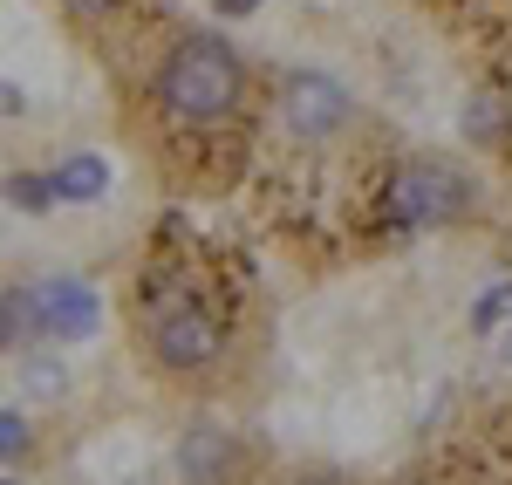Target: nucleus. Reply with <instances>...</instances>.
Wrapping results in <instances>:
<instances>
[{
	"label": "nucleus",
	"mask_w": 512,
	"mask_h": 485,
	"mask_svg": "<svg viewBox=\"0 0 512 485\" xmlns=\"http://www.w3.org/2000/svg\"><path fill=\"white\" fill-rule=\"evenodd\" d=\"M239 55L226 48L219 35H185L171 55H164L158 69V103L171 123H192V130H205V123L233 117L239 103Z\"/></svg>",
	"instance_id": "1"
},
{
	"label": "nucleus",
	"mask_w": 512,
	"mask_h": 485,
	"mask_svg": "<svg viewBox=\"0 0 512 485\" xmlns=\"http://www.w3.org/2000/svg\"><path fill=\"white\" fill-rule=\"evenodd\" d=\"M472 199V185L451 171V164L437 158H410L403 171L390 178V192H383V212H390L396 226H410V233H424V226H451L458 212Z\"/></svg>",
	"instance_id": "2"
},
{
	"label": "nucleus",
	"mask_w": 512,
	"mask_h": 485,
	"mask_svg": "<svg viewBox=\"0 0 512 485\" xmlns=\"http://www.w3.org/2000/svg\"><path fill=\"white\" fill-rule=\"evenodd\" d=\"M219 349H226V328H219L212 308H198V301H178V308H164L158 322H151V356L164 369H178V376L219 363Z\"/></svg>",
	"instance_id": "3"
},
{
	"label": "nucleus",
	"mask_w": 512,
	"mask_h": 485,
	"mask_svg": "<svg viewBox=\"0 0 512 485\" xmlns=\"http://www.w3.org/2000/svg\"><path fill=\"white\" fill-rule=\"evenodd\" d=\"M280 123H287L301 144H321V137H335V130L349 123V89L335 76L301 69V76L280 82Z\"/></svg>",
	"instance_id": "4"
},
{
	"label": "nucleus",
	"mask_w": 512,
	"mask_h": 485,
	"mask_svg": "<svg viewBox=\"0 0 512 485\" xmlns=\"http://www.w3.org/2000/svg\"><path fill=\"white\" fill-rule=\"evenodd\" d=\"M41 308V328L55 335V342H89L96 322H103V301H96V287L89 281H69V274H55V281L28 287Z\"/></svg>",
	"instance_id": "5"
},
{
	"label": "nucleus",
	"mask_w": 512,
	"mask_h": 485,
	"mask_svg": "<svg viewBox=\"0 0 512 485\" xmlns=\"http://www.w3.org/2000/svg\"><path fill=\"white\" fill-rule=\"evenodd\" d=\"M233 472H239V438L226 424L205 417L178 438V479L185 485H233Z\"/></svg>",
	"instance_id": "6"
},
{
	"label": "nucleus",
	"mask_w": 512,
	"mask_h": 485,
	"mask_svg": "<svg viewBox=\"0 0 512 485\" xmlns=\"http://www.w3.org/2000/svg\"><path fill=\"white\" fill-rule=\"evenodd\" d=\"M55 192L62 199H103L110 192V164L96 158V151H76V158L55 171Z\"/></svg>",
	"instance_id": "7"
},
{
	"label": "nucleus",
	"mask_w": 512,
	"mask_h": 485,
	"mask_svg": "<svg viewBox=\"0 0 512 485\" xmlns=\"http://www.w3.org/2000/svg\"><path fill=\"white\" fill-rule=\"evenodd\" d=\"M0 315H7V349H21V335H35L41 328V308H35V294H21V287H7V301H0Z\"/></svg>",
	"instance_id": "8"
},
{
	"label": "nucleus",
	"mask_w": 512,
	"mask_h": 485,
	"mask_svg": "<svg viewBox=\"0 0 512 485\" xmlns=\"http://www.w3.org/2000/svg\"><path fill=\"white\" fill-rule=\"evenodd\" d=\"M7 199L21 205V212H48L62 192H55V178H7Z\"/></svg>",
	"instance_id": "9"
},
{
	"label": "nucleus",
	"mask_w": 512,
	"mask_h": 485,
	"mask_svg": "<svg viewBox=\"0 0 512 485\" xmlns=\"http://www.w3.org/2000/svg\"><path fill=\"white\" fill-rule=\"evenodd\" d=\"M28 445H35V438H28V417H21V410H0V458H7V465H21Z\"/></svg>",
	"instance_id": "10"
},
{
	"label": "nucleus",
	"mask_w": 512,
	"mask_h": 485,
	"mask_svg": "<svg viewBox=\"0 0 512 485\" xmlns=\"http://www.w3.org/2000/svg\"><path fill=\"white\" fill-rule=\"evenodd\" d=\"M506 315H512V287L485 294V301H478V335H499V328H506Z\"/></svg>",
	"instance_id": "11"
},
{
	"label": "nucleus",
	"mask_w": 512,
	"mask_h": 485,
	"mask_svg": "<svg viewBox=\"0 0 512 485\" xmlns=\"http://www.w3.org/2000/svg\"><path fill=\"white\" fill-rule=\"evenodd\" d=\"M21 376H28V390H35V397H62V363H41V356H35Z\"/></svg>",
	"instance_id": "12"
},
{
	"label": "nucleus",
	"mask_w": 512,
	"mask_h": 485,
	"mask_svg": "<svg viewBox=\"0 0 512 485\" xmlns=\"http://www.w3.org/2000/svg\"><path fill=\"white\" fill-rule=\"evenodd\" d=\"M62 7H69V14H110L117 0H62Z\"/></svg>",
	"instance_id": "13"
},
{
	"label": "nucleus",
	"mask_w": 512,
	"mask_h": 485,
	"mask_svg": "<svg viewBox=\"0 0 512 485\" xmlns=\"http://www.w3.org/2000/svg\"><path fill=\"white\" fill-rule=\"evenodd\" d=\"M212 7H219V14H253L260 0H212Z\"/></svg>",
	"instance_id": "14"
},
{
	"label": "nucleus",
	"mask_w": 512,
	"mask_h": 485,
	"mask_svg": "<svg viewBox=\"0 0 512 485\" xmlns=\"http://www.w3.org/2000/svg\"><path fill=\"white\" fill-rule=\"evenodd\" d=\"M294 485H342V479H328V472H308V479H294Z\"/></svg>",
	"instance_id": "15"
},
{
	"label": "nucleus",
	"mask_w": 512,
	"mask_h": 485,
	"mask_svg": "<svg viewBox=\"0 0 512 485\" xmlns=\"http://www.w3.org/2000/svg\"><path fill=\"white\" fill-rule=\"evenodd\" d=\"M499 356H506V363H512V328H506V335H499Z\"/></svg>",
	"instance_id": "16"
}]
</instances>
